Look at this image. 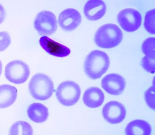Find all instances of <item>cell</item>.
<instances>
[{
	"instance_id": "1",
	"label": "cell",
	"mask_w": 155,
	"mask_h": 135,
	"mask_svg": "<svg viewBox=\"0 0 155 135\" xmlns=\"http://www.w3.org/2000/svg\"><path fill=\"white\" fill-rule=\"evenodd\" d=\"M110 65V59L107 54L96 50L92 51L86 57L84 71L88 77L95 80L107 72Z\"/></svg>"
},
{
	"instance_id": "2",
	"label": "cell",
	"mask_w": 155,
	"mask_h": 135,
	"mask_svg": "<svg viewBox=\"0 0 155 135\" xmlns=\"http://www.w3.org/2000/svg\"><path fill=\"white\" fill-rule=\"evenodd\" d=\"M123 38V33L117 25L108 24L101 26L97 30L94 41L98 47L111 48L118 46Z\"/></svg>"
},
{
	"instance_id": "3",
	"label": "cell",
	"mask_w": 155,
	"mask_h": 135,
	"mask_svg": "<svg viewBox=\"0 0 155 135\" xmlns=\"http://www.w3.org/2000/svg\"><path fill=\"white\" fill-rule=\"evenodd\" d=\"M28 90L31 96L36 100H47L54 93V84L51 78L48 75L44 74H36L30 80Z\"/></svg>"
},
{
	"instance_id": "4",
	"label": "cell",
	"mask_w": 155,
	"mask_h": 135,
	"mask_svg": "<svg viewBox=\"0 0 155 135\" xmlns=\"http://www.w3.org/2000/svg\"><path fill=\"white\" fill-rule=\"evenodd\" d=\"M81 95V89L76 82L67 81L58 86L56 91L57 100L63 106H71L78 101Z\"/></svg>"
},
{
	"instance_id": "5",
	"label": "cell",
	"mask_w": 155,
	"mask_h": 135,
	"mask_svg": "<svg viewBox=\"0 0 155 135\" xmlns=\"http://www.w3.org/2000/svg\"><path fill=\"white\" fill-rule=\"evenodd\" d=\"M30 74V68L28 65L20 60L9 62L6 65L5 72L6 79L16 84H22L25 82Z\"/></svg>"
},
{
	"instance_id": "6",
	"label": "cell",
	"mask_w": 155,
	"mask_h": 135,
	"mask_svg": "<svg viewBox=\"0 0 155 135\" xmlns=\"http://www.w3.org/2000/svg\"><path fill=\"white\" fill-rule=\"evenodd\" d=\"M34 26L40 35L47 36L52 35L57 28L56 17L50 11H41L35 18Z\"/></svg>"
},
{
	"instance_id": "7",
	"label": "cell",
	"mask_w": 155,
	"mask_h": 135,
	"mask_svg": "<svg viewBox=\"0 0 155 135\" xmlns=\"http://www.w3.org/2000/svg\"><path fill=\"white\" fill-rule=\"evenodd\" d=\"M117 19L122 29L127 32H132L137 30L141 25L142 16L137 10L128 8L120 11Z\"/></svg>"
},
{
	"instance_id": "8",
	"label": "cell",
	"mask_w": 155,
	"mask_h": 135,
	"mask_svg": "<svg viewBox=\"0 0 155 135\" xmlns=\"http://www.w3.org/2000/svg\"><path fill=\"white\" fill-rule=\"evenodd\" d=\"M102 114L104 119L108 123L117 124L125 119L126 110L122 103L113 100L105 105L102 109Z\"/></svg>"
},
{
	"instance_id": "9",
	"label": "cell",
	"mask_w": 155,
	"mask_h": 135,
	"mask_svg": "<svg viewBox=\"0 0 155 135\" xmlns=\"http://www.w3.org/2000/svg\"><path fill=\"white\" fill-rule=\"evenodd\" d=\"M101 86L105 91L113 95H120L125 90L126 82L125 78L119 74H110L101 80Z\"/></svg>"
},
{
	"instance_id": "10",
	"label": "cell",
	"mask_w": 155,
	"mask_h": 135,
	"mask_svg": "<svg viewBox=\"0 0 155 135\" xmlns=\"http://www.w3.org/2000/svg\"><path fill=\"white\" fill-rule=\"evenodd\" d=\"M82 21L81 14L74 8H68L61 12L59 16L58 23L62 29L71 31L78 27Z\"/></svg>"
},
{
	"instance_id": "11",
	"label": "cell",
	"mask_w": 155,
	"mask_h": 135,
	"mask_svg": "<svg viewBox=\"0 0 155 135\" xmlns=\"http://www.w3.org/2000/svg\"><path fill=\"white\" fill-rule=\"evenodd\" d=\"M40 45L49 54L55 57L63 58L69 55L71 50L69 48L46 36H43L39 40Z\"/></svg>"
},
{
	"instance_id": "12",
	"label": "cell",
	"mask_w": 155,
	"mask_h": 135,
	"mask_svg": "<svg viewBox=\"0 0 155 135\" xmlns=\"http://www.w3.org/2000/svg\"><path fill=\"white\" fill-rule=\"evenodd\" d=\"M84 11L85 17L88 20L95 21L104 16L107 11V5L103 1L91 0L86 3Z\"/></svg>"
},
{
	"instance_id": "13",
	"label": "cell",
	"mask_w": 155,
	"mask_h": 135,
	"mask_svg": "<svg viewBox=\"0 0 155 135\" xmlns=\"http://www.w3.org/2000/svg\"><path fill=\"white\" fill-rule=\"evenodd\" d=\"M105 96L101 89L97 87L88 88L83 96L84 104L90 108L99 107L104 102Z\"/></svg>"
},
{
	"instance_id": "14",
	"label": "cell",
	"mask_w": 155,
	"mask_h": 135,
	"mask_svg": "<svg viewBox=\"0 0 155 135\" xmlns=\"http://www.w3.org/2000/svg\"><path fill=\"white\" fill-rule=\"evenodd\" d=\"M18 91L15 87L4 84L0 86V109L8 108L17 99Z\"/></svg>"
},
{
	"instance_id": "15",
	"label": "cell",
	"mask_w": 155,
	"mask_h": 135,
	"mask_svg": "<svg viewBox=\"0 0 155 135\" xmlns=\"http://www.w3.org/2000/svg\"><path fill=\"white\" fill-rule=\"evenodd\" d=\"M125 133L127 135H150L152 133V128L147 121L135 120L127 124Z\"/></svg>"
},
{
	"instance_id": "16",
	"label": "cell",
	"mask_w": 155,
	"mask_h": 135,
	"mask_svg": "<svg viewBox=\"0 0 155 135\" xmlns=\"http://www.w3.org/2000/svg\"><path fill=\"white\" fill-rule=\"evenodd\" d=\"M27 114L31 120L37 123H44L47 120L49 116L48 108L39 103H33L28 106Z\"/></svg>"
},
{
	"instance_id": "17",
	"label": "cell",
	"mask_w": 155,
	"mask_h": 135,
	"mask_svg": "<svg viewBox=\"0 0 155 135\" xmlns=\"http://www.w3.org/2000/svg\"><path fill=\"white\" fill-rule=\"evenodd\" d=\"M10 135H32L33 129L27 122L18 121L12 124L9 130Z\"/></svg>"
},
{
	"instance_id": "18",
	"label": "cell",
	"mask_w": 155,
	"mask_h": 135,
	"mask_svg": "<svg viewBox=\"0 0 155 135\" xmlns=\"http://www.w3.org/2000/svg\"><path fill=\"white\" fill-rule=\"evenodd\" d=\"M142 50L145 56L151 59H155V38L150 37L143 42Z\"/></svg>"
},
{
	"instance_id": "19",
	"label": "cell",
	"mask_w": 155,
	"mask_h": 135,
	"mask_svg": "<svg viewBox=\"0 0 155 135\" xmlns=\"http://www.w3.org/2000/svg\"><path fill=\"white\" fill-rule=\"evenodd\" d=\"M144 28L151 34L155 33V10L152 9L146 13L144 20Z\"/></svg>"
},
{
	"instance_id": "20",
	"label": "cell",
	"mask_w": 155,
	"mask_h": 135,
	"mask_svg": "<svg viewBox=\"0 0 155 135\" xmlns=\"http://www.w3.org/2000/svg\"><path fill=\"white\" fill-rule=\"evenodd\" d=\"M155 87L152 86L148 89L144 94V98L147 105L152 110L155 109Z\"/></svg>"
},
{
	"instance_id": "21",
	"label": "cell",
	"mask_w": 155,
	"mask_h": 135,
	"mask_svg": "<svg viewBox=\"0 0 155 135\" xmlns=\"http://www.w3.org/2000/svg\"><path fill=\"white\" fill-rule=\"evenodd\" d=\"M10 35L7 31H0V52L6 50L11 44Z\"/></svg>"
},
{
	"instance_id": "22",
	"label": "cell",
	"mask_w": 155,
	"mask_h": 135,
	"mask_svg": "<svg viewBox=\"0 0 155 135\" xmlns=\"http://www.w3.org/2000/svg\"><path fill=\"white\" fill-rule=\"evenodd\" d=\"M141 65L142 68L151 74L155 73V59H150L144 56L141 59Z\"/></svg>"
},
{
	"instance_id": "23",
	"label": "cell",
	"mask_w": 155,
	"mask_h": 135,
	"mask_svg": "<svg viewBox=\"0 0 155 135\" xmlns=\"http://www.w3.org/2000/svg\"><path fill=\"white\" fill-rule=\"evenodd\" d=\"M6 11L4 7L0 4V24L2 23L6 18Z\"/></svg>"
},
{
	"instance_id": "24",
	"label": "cell",
	"mask_w": 155,
	"mask_h": 135,
	"mask_svg": "<svg viewBox=\"0 0 155 135\" xmlns=\"http://www.w3.org/2000/svg\"><path fill=\"white\" fill-rule=\"evenodd\" d=\"M2 62L0 61V76L2 74Z\"/></svg>"
}]
</instances>
